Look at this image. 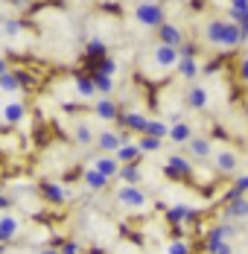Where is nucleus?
<instances>
[{
	"label": "nucleus",
	"mask_w": 248,
	"mask_h": 254,
	"mask_svg": "<svg viewBox=\"0 0 248 254\" xmlns=\"http://www.w3.org/2000/svg\"><path fill=\"white\" fill-rule=\"evenodd\" d=\"M196 207H187V204H175L167 210V222H173V225H184V222H193L196 219Z\"/></svg>",
	"instance_id": "412c9836"
},
{
	"label": "nucleus",
	"mask_w": 248,
	"mask_h": 254,
	"mask_svg": "<svg viewBox=\"0 0 248 254\" xmlns=\"http://www.w3.org/2000/svg\"><path fill=\"white\" fill-rule=\"evenodd\" d=\"M204 44L213 47V50H237L246 38H243V29L237 21H228V18H216V21H207L204 32H201Z\"/></svg>",
	"instance_id": "f257e3e1"
},
{
	"label": "nucleus",
	"mask_w": 248,
	"mask_h": 254,
	"mask_svg": "<svg viewBox=\"0 0 248 254\" xmlns=\"http://www.w3.org/2000/svg\"><path fill=\"white\" fill-rule=\"evenodd\" d=\"M3 126H6V123H3V117H0V128H3Z\"/></svg>",
	"instance_id": "a18cd8bd"
},
{
	"label": "nucleus",
	"mask_w": 248,
	"mask_h": 254,
	"mask_svg": "<svg viewBox=\"0 0 248 254\" xmlns=\"http://www.w3.org/2000/svg\"><path fill=\"white\" fill-rule=\"evenodd\" d=\"M240 82H243V85H248V53L240 59Z\"/></svg>",
	"instance_id": "c9c22d12"
},
{
	"label": "nucleus",
	"mask_w": 248,
	"mask_h": 254,
	"mask_svg": "<svg viewBox=\"0 0 248 254\" xmlns=\"http://www.w3.org/2000/svg\"><path fill=\"white\" fill-rule=\"evenodd\" d=\"M114 199H117V204H120L123 210H128V213H140V210L149 207V196L137 187V184H123V187L114 193Z\"/></svg>",
	"instance_id": "7ed1b4c3"
},
{
	"label": "nucleus",
	"mask_w": 248,
	"mask_h": 254,
	"mask_svg": "<svg viewBox=\"0 0 248 254\" xmlns=\"http://www.w3.org/2000/svg\"><path fill=\"white\" fill-rule=\"evenodd\" d=\"M213 167H216L219 176H234L240 170V155L234 149H216L213 152Z\"/></svg>",
	"instance_id": "0eeeda50"
},
{
	"label": "nucleus",
	"mask_w": 248,
	"mask_h": 254,
	"mask_svg": "<svg viewBox=\"0 0 248 254\" xmlns=\"http://www.w3.org/2000/svg\"><path fill=\"white\" fill-rule=\"evenodd\" d=\"M73 88H76V94H79L82 100H97L99 97V91H97V85H94V76H91V73H79V76H73Z\"/></svg>",
	"instance_id": "6ab92c4d"
},
{
	"label": "nucleus",
	"mask_w": 248,
	"mask_h": 254,
	"mask_svg": "<svg viewBox=\"0 0 248 254\" xmlns=\"http://www.w3.org/2000/svg\"><path fill=\"white\" fill-rule=\"evenodd\" d=\"M53 249L62 252V254H82V246H79V243H70V240H67V243H56Z\"/></svg>",
	"instance_id": "72a5a7b5"
},
{
	"label": "nucleus",
	"mask_w": 248,
	"mask_h": 254,
	"mask_svg": "<svg viewBox=\"0 0 248 254\" xmlns=\"http://www.w3.org/2000/svg\"><path fill=\"white\" fill-rule=\"evenodd\" d=\"M117 178H120L123 184H140V181H143V170L137 167V161H131V164H123V167H120Z\"/></svg>",
	"instance_id": "393cba45"
},
{
	"label": "nucleus",
	"mask_w": 248,
	"mask_h": 254,
	"mask_svg": "<svg viewBox=\"0 0 248 254\" xmlns=\"http://www.w3.org/2000/svg\"><path fill=\"white\" fill-rule=\"evenodd\" d=\"M6 3H9L12 9H26V6H29L32 0H6Z\"/></svg>",
	"instance_id": "ea45409f"
},
{
	"label": "nucleus",
	"mask_w": 248,
	"mask_h": 254,
	"mask_svg": "<svg viewBox=\"0 0 248 254\" xmlns=\"http://www.w3.org/2000/svg\"><path fill=\"white\" fill-rule=\"evenodd\" d=\"M94 67H99V70H105V73H111V76L117 73V62H114L111 56H102V59H97V62H94Z\"/></svg>",
	"instance_id": "473e14b6"
},
{
	"label": "nucleus",
	"mask_w": 248,
	"mask_h": 254,
	"mask_svg": "<svg viewBox=\"0 0 248 254\" xmlns=\"http://www.w3.org/2000/svg\"><path fill=\"white\" fill-rule=\"evenodd\" d=\"M193 137V123H187V120H178L170 126V137L167 140H173V143H184L187 146V140Z\"/></svg>",
	"instance_id": "4be33fe9"
},
{
	"label": "nucleus",
	"mask_w": 248,
	"mask_h": 254,
	"mask_svg": "<svg viewBox=\"0 0 248 254\" xmlns=\"http://www.w3.org/2000/svg\"><path fill=\"white\" fill-rule=\"evenodd\" d=\"M184 100H187V105H190L193 111H204V108L210 105V91H207L204 85H190Z\"/></svg>",
	"instance_id": "dca6fc26"
},
{
	"label": "nucleus",
	"mask_w": 248,
	"mask_h": 254,
	"mask_svg": "<svg viewBox=\"0 0 248 254\" xmlns=\"http://www.w3.org/2000/svg\"><path fill=\"white\" fill-rule=\"evenodd\" d=\"M187 152L193 155V158H198V161H207V158H213V143L207 140V137H190L187 140Z\"/></svg>",
	"instance_id": "aec40b11"
},
{
	"label": "nucleus",
	"mask_w": 248,
	"mask_h": 254,
	"mask_svg": "<svg viewBox=\"0 0 248 254\" xmlns=\"http://www.w3.org/2000/svg\"><path fill=\"white\" fill-rule=\"evenodd\" d=\"M0 117H3V123H6V126H21V123L26 120V105H24V102H18V100L3 102Z\"/></svg>",
	"instance_id": "ddd939ff"
},
{
	"label": "nucleus",
	"mask_w": 248,
	"mask_h": 254,
	"mask_svg": "<svg viewBox=\"0 0 248 254\" xmlns=\"http://www.w3.org/2000/svg\"><path fill=\"white\" fill-rule=\"evenodd\" d=\"M73 137L76 143H82V146H91V143H97V134H94V128L91 123H85V120H79L73 126Z\"/></svg>",
	"instance_id": "a878e982"
},
{
	"label": "nucleus",
	"mask_w": 248,
	"mask_h": 254,
	"mask_svg": "<svg viewBox=\"0 0 248 254\" xmlns=\"http://www.w3.org/2000/svg\"><path fill=\"white\" fill-rule=\"evenodd\" d=\"M234 187H237L240 193H248V173H243V176L234 178Z\"/></svg>",
	"instance_id": "4c0bfd02"
},
{
	"label": "nucleus",
	"mask_w": 248,
	"mask_h": 254,
	"mask_svg": "<svg viewBox=\"0 0 248 254\" xmlns=\"http://www.w3.org/2000/svg\"><path fill=\"white\" fill-rule=\"evenodd\" d=\"M82 184H85L91 193H102V190H108L111 178L105 176V173H99L97 167L91 164V167H85V170H82Z\"/></svg>",
	"instance_id": "f8f14e48"
},
{
	"label": "nucleus",
	"mask_w": 248,
	"mask_h": 254,
	"mask_svg": "<svg viewBox=\"0 0 248 254\" xmlns=\"http://www.w3.org/2000/svg\"><path fill=\"white\" fill-rule=\"evenodd\" d=\"M164 12H167V9H164L158 0H140V3L134 6V21L143 26V29H152V32H155L158 26L167 21Z\"/></svg>",
	"instance_id": "f03ea898"
},
{
	"label": "nucleus",
	"mask_w": 248,
	"mask_h": 254,
	"mask_svg": "<svg viewBox=\"0 0 248 254\" xmlns=\"http://www.w3.org/2000/svg\"><path fill=\"white\" fill-rule=\"evenodd\" d=\"M38 193H41V199L50 202V204H64L70 196H73L64 184H56V181H44V184L38 187Z\"/></svg>",
	"instance_id": "1a4fd4ad"
},
{
	"label": "nucleus",
	"mask_w": 248,
	"mask_h": 254,
	"mask_svg": "<svg viewBox=\"0 0 248 254\" xmlns=\"http://www.w3.org/2000/svg\"><path fill=\"white\" fill-rule=\"evenodd\" d=\"M246 53H248V38H246Z\"/></svg>",
	"instance_id": "49530a36"
},
{
	"label": "nucleus",
	"mask_w": 248,
	"mask_h": 254,
	"mask_svg": "<svg viewBox=\"0 0 248 254\" xmlns=\"http://www.w3.org/2000/svg\"><path fill=\"white\" fill-rule=\"evenodd\" d=\"M123 140H128V128H125V131H111V128H105V131L97 134V149L99 152H117Z\"/></svg>",
	"instance_id": "9d476101"
},
{
	"label": "nucleus",
	"mask_w": 248,
	"mask_h": 254,
	"mask_svg": "<svg viewBox=\"0 0 248 254\" xmlns=\"http://www.w3.org/2000/svg\"><path fill=\"white\" fill-rule=\"evenodd\" d=\"M6 249H9V243H6V240H0V254L6 252Z\"/></svg>",
	"instance_id": "37998d69"
},
{
	"label": "nucleus",
	"mask_w": 248,
	"mask_h": 254,
	"mask_svg": "<svg viewBox=\"0 0 248 254\" xmlns=\"http://www.w3.org/2000/svg\"><path fill=\"white\" fill-rule=\"evenodd\" d=\"M201 249L210 252V254H231L234 252V246L228 243V237H222L219 228H210L207 234H204V246H201Z\"/></svg>",
	"instance_id": "9b49d317"
},
{
	"label": "nucleus",
	"mask_w": 248,
	"mask_h": 254,
	"mask_svg": "<svg viewBox=\"0 0 248 254\" xmlns=\"http://www.w3.org/2000/svg\"><path fill=\"white\" fill-rule=\"evenodd\" d=\"M3 70H9V62H6V56H0V73Z\"/></svg>",
	"instance_id": "79ce46f5"
},
{
	"label": "nucleus",
	"mask_w": 248,
	"mask_h": 254,
	"mask_svg": "<svg viewBox=\"0 0 248 254\" xmlns=\"http://www.w3.org/2000/svg\"><path fill=\"white\" fill-rule=\"evenodd\" d=\"M167 252H170V254H190L193 249L187 246V240H173V243L167 246Z\"/></svg>",
	"instance_id": "f704fd0d"
},
{
	"label": "nucleus",
	"mask_w": 248,
	"mask_h": 254,
	"mask_svg": "<svg viewBox=\"0 0 248 254\" xmlns=\"http://www.w3.org/2000/svg\"><path fill=\"white\" fill-rule=\"evenodd\" d=\"M137 146H140V152L143 155H155V152H161V146H164V137H155V134H140L137 137Z\"/></svg>",
	"instance_id": "7c9ffc66"
},
{
	"label": "nucleus",
	"mask_w": 248,
	"mask_h": 254,
	"mask_svg": "<svg viewBox=\"0 0 248 254\" xmlns=\"http://www.w3.org/2000/svg\"><path fill=\"white\" fill-rule=\"evenodd\" d=\"M164 173H167L170 178L184 181V178L193 176V164H190V158H184V155H170L167 164H164Z\"/></svg>",
	"instance_id": "6e6552de"
},
{
	"label": "nucleus",
	"mask_w": 248,
	"mask_h": 254,
	"mask_svg": "<svg viewBox=\"0 0 248 254\" xmlns=\"http://www.w3.org/2000/svg\"><path fill=\"white\" fill-rule=\"evenodd\" d=\"M0 190H3V176H0Z\"/></svg>",
	"instance_id": "c03bdc74"
},
{
	"label": "nucleus",
	"mask_w": 248,
	"mask_h": 254,
	"mask_svg": "<svg viewBox=\"0 0 248 254\" xmlns=\"http://www.w3.org/2000/svg\"><path fill=\"white\" fill-rule=\"evenodd\" d=\"M175 73H178L181 79H196L198 76L196 56H181V59H178V64H175Z\"/></svg>",
	"instance_id": "b1692460"
},
{
	"label": "nucleus",
	"mask_w": 248,
	"mask_h": 254,
	"mask_svg": "<svg viewBox=\"0 0 248 254\" xmlns=\"http://www.w3.org/2000/svg\"><path fill=\"white\" fill-rule=\"evenodd\" d=\"M91 164L97 167L99 173H105L108 178H117V173H120V167H123V164L117 161V155H114V152H99L97 158L91 161Z\"/></svg>",
	"instance_id": "f3484780"
},
{
	"label": "nucleus",
	"mask_w": 248,
	"mask_h": 254,
	"mask_svg": "<svg viewBox=\"0 0 248 254\" xmlns=\"http://www.w3.org/2000/svg\"><path fill=\"white\" fill-rule=\"evenodd\" d=\"M178 59H181L178 47H173V44H164V41H158V44L149 50V62H152L161 73H170V70H175Z\"/></svg>",
	"instance_id": "20e7f679"
},
{
	"label": "nucleus",
	"mask_w": 248,
	"mask_h": 254,
	"mask_svg": "<svg viewBox=\"0 0 248 254\" xmlns=\"http://www.w3.org/2000/svg\"><path fill=\"white\" fill-rule=\"evenodd\" d=\"M155 35H158V41H164V44H173V47H181L187 38H184V32H181V26L178 24H170V21H164V24L155 29Z\"/></svg>",
	"instance_id": "2eb2a0df"
},
{
	"label": "nucleus",
	"mask_w": 248,
	"mask_h": 254,
	"mask_svg": "<svg viewBox=\"0 0 248 254\" xmlns=\"http://www.w3.org/2000/svg\"><path fill=\"white\" fill-rule=\"evenodd\" d=\"M18 234H21V216L3 210V213H0V237H3L6 243H15Z\"/></svg>",
	"instance_id": "4468645a"
},
{
	"label": "nucleus",
	"mask_w": 248,
	"mask_h": 254,
	"mask_svg": "<svg viewBox=\"0 0 248 254\" xmlns=\"http://www.w3.org/2000/svg\"><path fill=\"white\" fill-rule=\"evenodd\" d=\"M117 161H120V164H131V161H140V146H137V140H123V143H120V149H117Z\"/></svg>",
	"instance_id": "5701e85b"
},
{
	"label": "nucleus",
	"mask_w": 248,
	"mask_h": 254,
	"mask_svg": "<svg viewBox=\"0 0 248 254\" xmlns=\"http://www.w3.org/2000/svg\"><path fill=\"white\" fill-rule=\"evenodd\" d=\"M12 202H15V196H6V193L0 190V213H3V210H9V207H12Z\"/></svg>",
	"instance_id": "58836bf2"
},
{
	"label": "nucleus",
	"mask_w": 248,
	"mask_h": 254,
	"mask_svg": "<svg viewBox=\"0 0 248 254\" xmlns=\"http://www.w3.org/2000/svg\"><path fill=\"white\" fill-rule=\"evenodd\" d=\"M91 76H94V85H97L99 94H111L114 91V76L111 73H105L99 67H91Z\"/></svg>",
	"instance_id": "c85d7f7f"
},
{
	"label": "nucleus",
	"mask_w": 248,
	"mask_h": 254,
	"mask_svg": "<svg viewBox=\"0 0 248 254\" xmlns=\"http://www.w3.org/2000/svg\"><path fill=\"white\" fill-rule=\"evenodd\" d=\"M117 123H120V126H125L128 131L143 134V131H146L149 117H146V114H140V111H120V120H117Z\"/></svg>",
	"instance_id": "a211bd4d"
},
{
	"label": "nucleus",
	"mask_w": 248,
	"mask_h": 254,
	"mask_svg": "<svg viewBox=\"0 0 248 254\" xmlns=\"http://www.w3.org/2000/svg\"><path fill=\"white\" fill-rule=\"evenodd\" d=\"M222 216H225V219H234V222L248 219V199H246V193H240L237 187H231V190L225 193Z\"/></svg>",
	"instance_id": "39448f33"
},
{
	"label": "nucleus",
	"mask_w": 248,
	"mask_h": 254,
	"mask_svg": "<svg viewBox=\"0 0 248 254\" xmlns=\"http://www.w3.org/2000/svg\"><path fill=\"white\" fill-rule=\"evenodd\" d=\"M94 117L102 123H117L120 120V105L111 100V94H99L94 100Z\"/></svg>",
	"instance_id": "423d86ee"
},
{
	"label": "nucleus",
	"mask_w": 248,
	"mask_h": 254,
	"mask_svg": "<svg viewBox=\"0 0 248 254\" xmlns=\"http://www.w3.org/2000/svg\"><path fill=\"white\" fill-rule=\"evenodd\" d=\"M234 9H248V0H231Z\"/></svg>",
	"instance_id": "a19ab883"
},
{
	"label": "nucleus",
	"mask_w": 248,
	"mask_h": 254,
	"mask_svg": "<svg viewBox=\"0 0 248 254\" xmlns=\"http://www.w3.org/2000/svg\"><path fill=\"white\" fill-rule=\"evenodd\" d=\"M0 29H3V35L12 41V38H21V35H24L26 26H24L21 18H3V21H0Z\"/></svg>",
	"instance_id": "c756f323"
},
{
	"label": "nucleus",
	"mask_w": 248,
	"mask_h": 254,
	"mask_svg": "<svg viewBox=\"0 0 248 254\" xmlns=\"http://www.w3.org/2000/svg\"><path fill=\"white\" fill-rule=\"evenodd\" d=\"M0 91L3 94H18V91H24V85H21V79L15 70H3L0 73Z\"/></svg>",
	"instance_id": "bb28decb"
},
{
	"label": "nucleus",
	"mask_w": 248,
	"mask_h": 254,
	"mask_svg": "<svg viewBox=\"0 0 248 254\" xmlns=\"http://www.w3.org/2000/svg\"><path fill=\"white\" fill-rule=\"evenodd\" d=\"M15 73H18V79H21V85H24V88H32V85H35V79H32L29 70H15Z\"/></svg>",
	"instance_id": "e433bc0d"
},
{
	"label": "nucleus",
	"mask_w": 248,
	"mask_h": 254,
	"mask_svg": "<svg viewBox=\"0 0 248 254\" xmlns=\"http://www.w3.org/2000/svg\"><path fill=\"white\" fill-rule=\"evenodd\" d=\"M85 56H88V62H97L102 56H108V44L102 38H88L85 41Z\"/></svg>",
	"instance_id": "cd10ccee"
},
{
	"label": "nucleus",
	"mask_w": 248,
	"mask_h": 254,
	"mask_svg": "<svg viewBox=\"0 0 248 254\" xmlns=\"http://www.w3.org/2000/svg\"><path fill=\"white\" fill-rule=\"evenodd\" d=\"M170 126H173L170 120H149L146 134H155V137H164V140H167V137H170Z\"/></svg>",
	"instance_id": "2f4dec72"
}]
</instances>
